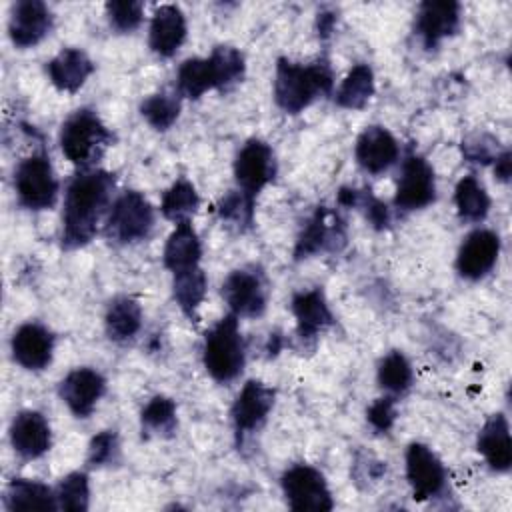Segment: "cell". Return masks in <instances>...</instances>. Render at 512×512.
<instances>
[{"mask_svg": "<svg viewBox=\"0 0 512 512\" xmlns=\"http://www.w3.org/2000/svg\"><path fill=\"white\" fill-rule=\"evenodd\" d=\"M4 504L8 510H58L54 488L30 478L10 480L4 492Z\"/></svg>", "mask_w": 512, "mask_h": 512, "instance_id": "27", "label": "cell"}, {"mask_svg": "<svg viewBox=\"0 0 512 512\" xmlns=\"http://www.w3.org/2000/svg\"><path fill=\"white\" fill-rule=\"evenodd\" d=\"M334 90V72L328 60L308 64L278 58L274 72V100L286 114H300L314 100L330 96Z\"/></svg>", "mask_w": 512, "mask_h": 512, "instance_id": "2", "label": "cell"}, {"mask_svg": "<svg viewBox=\"0 0 512 512\" xmlns=\"http://www.w3.org/2000/svg\"><path fill=\"white\" fill-rule=\"evenodd\" d=\"M120 456V442L118 434L114 430H102L98 432L90 444H88V458L86 462L90 466H110L116 464Z\"/></svg>", "mask_w": 512, "mask_h": 512, "instance_id": "40", "label": "cell"}, {"mask_svg": "<svg viewBox=\"0 0 512 512\" xmlns=\"http://www.w3.org/2000/svg\"><path fill=\"white\" fill-rule=\"evenodd\" d=\"M142 434L170 438L178 428L176 402L168 396H154L140 412Z\"/></svg>", "mask_w": 512, "mask_h": 512, "instance_id": "32", "label": "cell"}, {"mask_svg": "<svg viewBox=\"0 0 512 512\" xmlns=\"http://www.w3.org/2000/svg\"><path fill=\"white\" fill-rule=\"evenodd\" d=\"M334 26H336V14L334 12H328V10L318 12V16H316V30H318L320 38H328L332 34Z\"/></svg>", "mask_w": 512, "mask_h": 512, "instance_id": "44", "label": "cell"}, {"mask_svg": "<svg viewBox=\"0 0 512 512\" xmlns=\"http://www.w3.org/2000/svg\"><path fill=\"white\" fill-rule=\"evenodd\" d=\"M238 320V316L228 312L204 336L202 362L206 372L220 384L238 378L246 364V344Z\"/></svg>", "mask_w": 512, "mask_h": 512, "instance_id": "5", "label": "cell"}, {"mask_svg": "<svg viewBox=\"0 0 512 512\" xmlns=\"http://www.w3.org/2000/svg\"><path fill=\"white\" fill-rule=\"evenodd\" d=\"M116 176L102 168L80 170L66 186L62 210V248L76 250L94 240L114 202Z\"/></svg>", "mask_w": 512, "mask_h": 512, "instance_id": "1", "label": "cell"}, {"mask_svg": "<svg viewBox=\"0 0 512 512\" xmlns=\"http://www.w3.org/2000/svg\"><path fill=\"white\" fill-rule=\"evenodd\" d=\"M356 162L370 174L386 172L400 156V146L392 132L384 126H366L354 146Z\"/></svg>", "mask_w": 512, "mask_h": 512, "instance_id": "21", "label": "cell"}, {"mask_svg": "<svg viewBox=\"0 0 512 512\" xmlns=\"http://www.w3.org/2000/svg\"><path fill=\"white\" fill-rule=\"evenodd\" d=\"M290 308L296 318V334L302 342L316 340L334 322L332 310L320 288L296 292Z\"/></svg>", "mask_w": 512, "mask_h": 512, "instance_id": "23", "label": "cell"}, {"mask_svg": "<svg viewBox=\"0 0 512 512\" xmlns=\"http://www.w3.org/2000/svg\"><path fill=\"white\" fill-rule=\"evenodd\" d=\"M14 190L18 204L26 210H50L60 192L58 178L46 154L24 158L14 172Z\"/></svg>", "mask_w": 512, "mask_h": 512, "instance_id": "7", "label": "cell"}, {"mask_svg": "<svg viewBox=\"0 0 512 512\" xmlns=\"http://www.w3.org/2000/svg\"><path fill=\"white\" fill-rule=\"evenodd\" d=\"M460 28V4L454 0H426L418 6L414 30L424 48L432 50Z\"/></svg>", "mask_w": 512, "mask_h": 512, "instance_id": "17", "label": "cell"}, {"mask_svg": "<svg viewBox=\"0 0 512 512\" xmlns=\"http://www.w3.org/2000/svg\"><path fill=\"white\" fill-rule=\"evenodd\" d=\"M462 154L468 162L488 164L494 162L498 152V142L488 134H474L462 142Z\"/></svg>", "mask_w": 512, "mask_h": 512, "instance_id": "41", "label": "cell"}, {"mask_svg": "<svg viewBox=\"0 0 512 512\" xmlns=\"http://www.w3.org/2000/svg\"><path fill=\"white\" fill-rule=\"evenodd\" d=\"M104 328L110 340L114 342H128L132 340L142 328V308L130 296L114 298L104 316Z\"/></svg>", "mask_w": 512, "mask_h": 512, "instance_id": "29", "label": "cell"}, {"mask_svg": "<svg viewBox=\"0 0 512 512\" xmlns=\"http://www.w3.org/2000/svg\"><path fill=\"white\" fill-rule=\"evenodd\" d=\"M246 74V62L238 48L216 46L206 58H188L176 74V90L182 98L198 100L210 90L226 92Z\"/></svg>", "mask_w": 512, "mask_h": 512, "instance_id": "3", "label": "cell"}, {"mask_svg": "<svg viewBox=\"0 0 512 512\" xmlns=\"http://www.w3.org/2000/svg\"><path fill=\"white\" fill-rule=\"evenodd\" d=\"M106 392V378L88 366L70 370L58 384V396L76 418H88Z\"/></svg>", "mask_w": 512, "mask_h": 512, "instance_id": "14", "label": "cell"}, {"mask_svg": "<svg viewBox=\"0 0 512 512\" xmlns=\"http://www.w3.org/2000/svg\"><path fill=\"white\" fill-rule=\"evenodd\" d=\"M180 106H182V96L176 88L174 90H160V92L150 94L148 98L142 100L140 114L154 130L164 132L178 120Z\"/></svg>", "mask_w": 512, "mask_h": 512, "instance_id": "33", "label": "cell"}, {"mask_svg": "<svg viewBox=\"0 0 512 512\" xmlns=\"http://www.w3.org/2000/svg\"><path fill=\"white\" fill-rule=\"evenodd\" d=\"M494 174L500 182H508L510 174H512V154L510 150H504L496 156L494 160Z\"/></svg>", "mask_w": 512, "mask_h": 512, "instance_id": "43", "label": "cell"}, {"mask_svg": "<svg viewBox=\"0 0 512 512\" xmlns=\"http://www.w3.org/2000/svg\"><path fill=\"white\" fill-rule=\"evenodd\" d=\"M46 72L60 92L76 94L94 72V62L80 48H64L46 64Z\"/></svg>", "mask_w": 512, "mask_h": 512, "instance_id": "25", "label": "cell"}, {"mask_svg": "<svg viewBox=\"0 0 512 512\" xmlns=\"http://www.w3.org/2000/svg\"><path fill=\"white\" fill-rule=\"evenodd\" d=\"M200 258H202V244L192 222L190 220L176 222L164 246V254H162L164 266L174 274V272L200 266Z\"/></svg>", "mask_w": 512, "mask_h": 512, "instance_id": "26", "label": "cell"}, {"mask_svg": "<svg viewBox=\"0 0 512 512\" xmlns=\"http://www.w3.org/2000/svg\"><path fill=\"white\" fill-rule=\"evenodd\" d=\"M458 218L464 222H482L490 212V196L474 174L462 176L454 190Z\"/></svg>", "mask_w": 512, "mask_h": 512, "instance_id": "31", "label": "cell"}, {"mask_svg": "<svg viewBox=\"0 0 512 512\" xmlns=\"http://www.w3.org/2000/svg\"><path fill=\"white\" fill-rule=\"evenodd\" d=\"M436 200V178L432 166L420 154H408L402 162L394 206L404 212L422 210Z\"/></svg>", "mask_w": 512, "mask_h": 512, "instance_id": "11", "label": "cell"}, {"mask_svg": "<svg viewBox=\"0 0 512 512\" xmlns=\"http://www.w3.org/2000/svg\"><path fill=\"white\" fill-rule=\"evenodd\" d=\"M276 170L278 166L270 144L252 138L238 150L234 160L236 190L242 192L250 202H256V196L274 180Z\"/></svg>", "mask_w": 512, "mask_h": 512, "instance_id": "10", "label": "cell"}, {"mask_svg": "<svg viewBox=\"0 0 512 512\" xmlns=\"http://www.w3.org/2000/svg\"><path fill=\"white\" fill-rule=\"evenodd\" d=\"M156 214L148 198L136 190H126L114 198L104 222V234L110 242L126 246L150 236Z\"/></svg>", "mask_w": 512, "mask_h": 512, "instance_id": "6", "label": "cell"}, {"mask_svg": "<svg viewBox=\"0 0 512 512\" xmlns=\"http://www.w3.org/2000/svg\"><path fill=\"white\" fill-rule=\"evenodd\" d=\"M54 16L48 4L40 0H20L12 6L8 34L14 46L32 48L40 44L52 30Z\"/></svg>", "mask_w": 512, "mask_h": 512, "instance_id": "15", "label": "cell"}, {"mask_svg": "<svg viewBox=\"0 0 512 512\" xmlns=\"http://www.w3.org/2000/svg\"><path fill=\"white\" fill-rule=\"evenodd\" d=\"M54 492H56L58 510L86 512L90 506V484H88V476L84 472L66 474L58 482Z\"/></svg>", "mask_w": 512, "mask_h": 512, "instance_id": "36", "label": "cell"}, {"mask_svg": "<svg viewBox=\"0 0 512 512\" xmlns=\"http://www.w3.org/2000/svg\"><path fill=\"white\" fill-rule=\"evenodd\" d=\"M366 420L378 432H388L396 420V398L382 396L374 400L366 410Z\"/></svg>", "mask_w": 512, "mask_h": 512, "instance_id": "42", "label": "cell"}, {"mask_svg": "<svg viewBox=\"0 0 512 512\" xmlns=\"http://www.w3.org/2000/svg\"><path fill=\"white\" fill-rule=\"evenodd\" d=\"M254 206H256V202H250L242 192L232 190L220 200L218 214L224 222H230L240 232H244L246 228H250L254 224Z\"/></svg>", "mask_w": 512, "mask_h": 512, "instance_id": "38", "label": "cell"}, {"mask_svg": "<svg viewBox=\"0 0 512 512\" xmlns=\"http://www.w3.org/2000/svg\"><path fill=\"white\" fill-rule=\"evenodd\" d=\"M374 72L368 64H356L350 68L342 84L338 86L334 100L340 108L362 110L374 96Z\"/></svg>", "mask_w": 512, "mask_h": 512, "instance_id": "30", "label": "cell"}, {"mask_svg": "<svg viewBox=\"0 0 512 512\" xmlns=\"http://www.w3.org/2000/svg\"><path fill=\"white\" fill-rule=\"evenodd\" d=\"M500 256V238L496 232L478 228L472 230L458 248L456 270L466 280L484 278Z\"/></svg>", "mask_w": 512, "mask_h": 512, "instance_id": "16", "label": "cell"}, {"mask_svg": "<svg viewBox=\"0 0 512 512\" xmlns=\"http://www.w3.org/2000/svg\"><path fill=\"white\" fill-rule=\"evenodd\" d=\"M10 444L24 460L44 456L52 446V430L46 416L38 410H22L10 424Z\"/></svg>", "mask_w": 512, "mask_h": 512, "instance_id": "20", "label": "cell"}, {"mask_svg": "<svg viewBox=\"0 0 512 512\" xmlns=\"http://www.w3.org/2000/svg\"><path fill=\"white\" fill-rule=\"evenodd\" d=\"M188 34L186 16L176 4H162L154 10L148 28V46L160 58H170L184 44Z\"/></svg>", "mask_w": 512, "mask_h": 512, "instance_id": "22", "label": "cell"}, {"mask_svg": "<svg viewBox=\"0 0 512 512\" xmlns=\"http://www.w3.org/2000/svg\"><path fill=\"white\" fill-rule=\"evenodd\" d=\"M376 378L380 388H384L390 396H398L410 390L414 372L408 358L400 350H390L386 356H382Z\"/></svg>", "mask_w": 512, "mask_h": 512, "instance_id": "35", "label": "cell"}, {"mask_svg": "<svg viewBox=\"0 0 512 512\" xmlns=\"http://www.w3.org/2000/svg\"><path fill=\"white\" fill-rule=\"evenodd\" d=\"M274 398L276 392L270 386L262 384L260 380H248L230 408L236 434L244 436L258 430L266 422L274 406Z\"/></svg>", "mask_w": 512, "mask_h": 512, "instance_id": "19", "label": "cell"}, {"mask_svg": "<svg viewBox=\"0 0 512 512\" xmlns=\"http://www.w3.org/2000/svg\"><path fill=\"white\" fill-rule=\"evenodd\" d=\"M338 202L346 208H360L366 218L370 220V224L378 230L386 228L390 224V212L386 208L384 202H380L378 198H374L368 192H360V190H354V188H342L338 192Z\"/></svg>", "mask_w": 512, "mask_h": 512, "instance_id": "37", "label": "cell"}, {"mask_svg": "<svg viewBox=\"0 0 512 512\" xmlns=\"http://www.w3.org/2000/svg\"><path fill=\"white\" fill-rule=\"evenodd\" d=\"M106 16L116 32L128 34L142 24L144 4L136 0H114L106 4Z\"/></svg>", "mask_w": 512, "mask_h": 512, "instance_id": "39", "label": "cell"}, {"mask_svg": "<svg viewBox=\"0 0 512 512\" xmlns=\"http://www.w3.org/2000/svg\"><path fill=\"white\" fill-rule=\"evenodd\" d=\"M54 334L40 322H26L22 324L12 340L10 350L16 364H20L24 370L40 372L50 366L54 356Z\"/></svg>", "mask_w": 512, "mask_h": 512, "instance_id": "18", "label": "cell"}, {"mask_svg": "<svg viewBox=\"0 0 512 512\" xmlns=\"http://www.w3.org/2000/svg\"><path fill=\"white\" fill-rule=\"evenodd\" d=\"M406 478L416 500H430L446 486V468L434 450L422 442L406 448Z\"/></svg>", "mask_w": 512, "mask_h": 512, "instance_id": "13", "label": "cell"}, {"mask_svg": "<svg viewBox=\"0 0 512 512\" xmlns=\"http://www.w3.org/2000/svg\"><path fill=\"white\" fill-rule=\"evenodd\" d=\"M220 294L234 316L258 318L266 312L270 284L260 266H242L226 276Z\"/></svg>", "mask_w": 512, "mask_h": 512, "instance_id": "8", "label": "cell"}, {"mask_svg": "<svg viewBox=\"0 0 512 512\" xmlns=\"http://www.w3.org/2000/svg\"><path fill=\"white\" fill-rule=\"evenodd\" d=\"M476 448L484 456L486 464L496 472H508L512 466V442L510 426L502 412L492 414L478 432Z\"/></svg>", "mask_w": 512, "mask_h": 512, "instance_id": "24", "label": "cell"}, {"mask_svg": "<svg viewBox=\"0 0 512 512\" xmlns=\"http://www.w3.org/2000/svg\"><path fill=\"white\" fill-rule=\"evenodd\" d=\"M286 504L296 512H326L334 508V500L324 474L310 464H294L280 478Z\"/></svg>", "mask_w": 512, "mask_h": 512, "instance_id": "9", "label": "cell"}, {"mask_svg": "<svg viewBox=\"0 0 512 512\" xmlns=\"http://www.w3.org/2000/svg\"><path fill=\"white\" fill-rule=\"evenodd\" d=\"M114 132L90 108L72 112L60 126V150L80 170L94 168L104 152L114 144Z\"/></svg>", "mask_w": 512, "mask_h": 512, "instance_id": "4", "label": "cell"}, {"mask_svg": "<svg viewBox=\"0 0 512 512\" xmlns=\"http://www.w3.org/2000/svg\"><path fill=\"white\" fill-rule=\"evenodd\" d=\"M346 244V230L342 218L328 210L326 206H320L306 226L302 228L296 246H294V260L310 258L320 252H334L340 250Z\"/></svg>", "mask_w": 512, "mask_h": 512, "instance_id": "12", "label": "cell"}, {"mask_svg": "<svg viewBox=\"0 0 512 512\" xmlns=\"http://www.w3.org/2000/svg\"><path fill=\"white\" fill-rule=\"evenodd\" d=\"M200 208V196L194 184L186 178H178L162 196L160 212L164 218L172 222L190 220Z\"/></svg>", "mask_w": 512, "mask_h": 512, "instance_id": "34", "label": "cell"}, {"mask_svg": "<svg viewBox=\"0 0 512 512\" xmlns=\"http://www.w3.org/2000/svg\"><path fill=\"white\" fill-rule=\"evenodd\" d=\"M206 288H208V278L200 266L172 274L174 302L178 304L182 314L194 324L198 322V308L204 302Z\"/></svg>", "mask_w": 512, "mask_h": 512, "instance_id": "28", "label": "cell"}]
</instances>
